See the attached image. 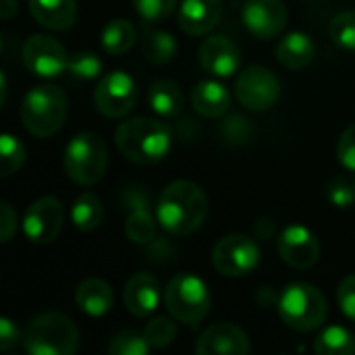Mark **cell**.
I'll return each instance as SVG.
<instances>
[{"mask_svg": "<svg viewBox=\"0 0 355 355\" xmlns=\"http://www.w3.org/2000/svg\"><path fill=\"white\" fill-rule=\"evenodd\" d=\"M208 198L193 181H173L166 185L156 204L158 225L171 235H191L208 218Z\"/></svg>", "mask_w": 355, "mask_h": 355, "instance_id": "cell-1", "label": "cell"}, {"mask_svg": "<svg viewBox=\"0 0 355 355\" xmlns=\"http://www.w3.org/2000/svg\"><path fill=\"white\" fill-rule=\"evenodd\" d=\"M116 150L135 164H156L166 158L173 133L171 127L158 119L135 116L119 125L114 131Z\"/></svg>", "mask_w": 355, "mask_h": 355, "instance_id": "cell-2", "label": "cell"}, {"mask_svg": "<svg viewBox=\"0 0 355 355\" xmlns=\"http://www.w3.org/2000/svg\"><path fill=\"white\" fill-rule=\"evenodd\" d=\"M277 310L281 320L289 329L297 333H312L324 324L329 314V304L322 291L316 289L314 285L291 283L277 297Z\"/></svg>", "mask_w": 355, "mask_h": 355, "instance_id": "cell-3", "label": "cell"}, {"mask_svg": "<svg viewBox=\"0 0 355 355\" xmlns=\"http://www.w3.org/2000/svg\"><path fill=\"white\" fill-rule=\"evenodd\" d=\"M23 345L29 355H73L79 347V331L69 316L46 312L27 324Z\"/></svg>", "mask_w": 355, "mask_h": 355, "instance_id": "cell-4", "label": "cell"}, {"mask_svg": "<svg viewBox=\"0 0 355 355\" xmlns=\"http://www.w3.org/2000/svg\"><path fill=\"white\" fill-rule=\"evenodd\" d=\"M69 112L67 96L56 85H37L21 102L23 127L35 137H50L60 131Z\"/></svg>", "mask_w": 355, "mask_h": 355, "instance_id": "cell-5", "label": "cell"}, {"mask_svg": "<svg viewBox=\"0 0 355 355\" xmlns=\"http://www.w3.org/2000/svg\"><path fill=\"white\" fill-rule=\"evenodd\" d=\"M108 166V148L98 133L83 131L64 148V173L77 185H96Z\"/></svg>", "mask_w": 355, "mask_h": 355, "instance_id": "cell-6", "label": "cell"}, {"mask_svg": "<svg viewBox=\"0 0 355 355\" xmlns=\"http://www.w3.org/2000/svg\"><path fill=\"white\" fill-rule=\"evenodd\" d=\"M164 304L168 314L187 327H198L212 308V295L206 283L189 272L177 275L164 289Z\"/></svg>", "mask_w": 355, "mask_h": 355, "instance_id": "cell-7", "label": "cell"}, {"mask_svg": "<svg viewBox=\"0 0 355 355\" xmlns=\"http://www.w3.org/2000/svg\"><path fill=\"white\" fill-rule=\"evenodd\" d=\"M235 98L252 112L270 110L281 98V81L268 67L252 64L237 75Z\"/></svg>", "mask_w": 355, "mask_h": 355, "instance_id": "cell-8", "label": "cell"}, {"mask_svg": "<svg viewBox=\"0 0 355 355\" xmlns=\"http://www.w3.org/2000/svg\"><path fill=\"white\" fill-rule=\"evenodd\" d=\"M212 264L223 277L229 279L252 275L260 264V248L243 233L225 235L212 250Z\"/></svg>", "mask_w": 355, "mask_h": 355, "instance_id": "cell-9", "label": "cell"}, {"mask_svg": "<svg viewBox=\"0 0 355 355\" xmlns=\"http://www.w3.org/2000/svg\"><path fill=\"white\" fill-rule=\"evenodd\" d=\"M21 58L27 71L44 79L60 77L69 69V54L64 46L52 35L44 33L27 37L21 50Z\"/></svg>", "mask_w": 355, "mask_h": 355, "instance_id": "cell-10", "label": "cell"}, {"mask_svg": "<svg viewBox=\"0 0 355 355\" xmlns=\"http://www.w3.org/2000/svg\"><path fill=\"white\" fill-rule=\"evenodd\" d=\"M135 102H137V85L133 77L127 75L125 71L106 73L94 92L96 108L108 119H121L129 114L135 108Z\"/></svg>", "mask_w": 355, "mask_h": 355, "instance_id": "cell-11", "label": "cell"}, {"mask_svg": "<svg viewBox=\"0 0 355 355\" xmlns=\"http://www.w3.org/2000/svg\"><path fill=\"white\" fill-rule=\"evenodd\" d=\"M64 223V208L58 198L46 196L29 204L23 216V233L35 245H48L58 239Z\"/></svg>", "mask_w": 355, "mask_h": 355, "instance_id": "cell-12", "label": "cell"}, {"mask_svg": "<svg viewBox=\"0 0 355 355\" xmlns=\"http://www.w3.org/2000/svg\"><path fill=\"white\" fill-rule=\"evenodd\" d=\"M279 256L285 264L297 270L312 268L320 258L318 237L304 225H289L279 235Z\"/></svg>", "mask_w": 355, "mask_h": 355, "instance_id": "cell-13", "label": "cell"}, {"mask_svg": "<svg viewBox=\"0 0 355 355\" xmlns=\"http://www.w3.org/2000/svg\"><path fill=\"white\" fill-rule=\"evenodd\" d=\"M243 25L260 40H272L287 25V8L283 0H248L243 6Z\"/></svg>", "mask_w": 355, "mask_h": 355, "instance_id": "cell-14", "label": "cell"}, {"mask_svg": "<svg viewBox=\"0 0 355 355\" xmlns=\"http://www.w3.org/2000/svg\"><path fill=\"white\" fill-rule=\"evenodd\" d=\"M198 58H200V64L206 73L220 77V79H227L233 73H237L239 62H241V54H239L237 44L227 35L206 37L198 50Z\"/></svg>", "mask_w": 355, "mask_h": 355, "instance_id": "cell-15", "label": "cell"}, {"mask_svg": "<svg viewBox=\"0 0 355 355\" xmlns=\"http://www.w3.org/2000/svg\"><path fill=\"white\" fill-rule=\"evenodd\" d=\"M250 349V337L231 322L208 327L196 343L198 355H245Z\"/></svg>", "mask_w": 355, "mask_h": 355, "instance_id": "cell-16", "label": "cell"}, {"mask_svg": "<svg viewBox=\"0 0 355 355\" xmlns=\"http://www.w3.org/2000/svg\"><path fill=\"white\" fill-rule=\"evenodd\" d=\"M123 204L127 208V223H125L127 239L137 243V245L152 243L156 239V223H158V218L152 216L146 193L131 187V189H127L123 193Z\"/></svg>", "mask_w": 355, "mask_h": 355, "instance_id": "cell-17", "label": "cell"}, {"mask_svg": "<svg viewBox=\"0 0 355 355\" xmlns=\"http://www.w3.org/2000/svg\"><path fill=\"white\" fill-rule=\"evenodd\" d=\"M162 300V289L156 277L150 272H137L133 275L125 289H123V302L129 314L135 318H148L156 312Z\"/></svg>", "mask_w": 355, "mask_h": 355, "instance_id": "cell-18", "label": "cell"}, {"mask_svg": "<svg viewBox=\"0 0 355 355\" xmlns=\"http://www.w3.org/2000/svg\"><path fill=\"white\" fill-rule=\"evenodd\" d=\"M223 19V0H183L179 6V27L183 33L200 37L210 33Z\"/></svg>", "mask_w": 355, "mask_h": 355, "instance_id": "cell-19", "label": "cell"}, {"mask_svg": "<svg viewBox=\"0 0 355 355\" xmlns=\"http://www.w3.org/2000/svg\"><path fill=\"white\" fill-rule=\"evenodd\" d=\"M31 17L50 31H67L77 21L75 0H27Z\"/></svg>", "mask_w": 355, "mask_h": 355, "instance_id": "cell-20", "label": "cell"}, {"mask_svg": "<svg viewBox=\"0 0 355 355\" xmlns=\"http://www.w3.org/2000/svg\"><path fill=\"white\" fill-rule=\"evenodd\" d=\"M75 302H77V308L92 316V318H100V316H106L112 306H114V293L110 289V285L102 279H85L77 285V291H75Z\"/></svg>", "mask_w": 355, "mask_h": 355, "instance_id": "cell-21", "label": "cell"}, {"mask_svg": "<svg viewBox=\"0 0 355 355\" xmlns=\"http://www.w3.org/2000/svg\"><path fill=\"white\" fill-rule=\"evenodd\" d=\"M191 106L204 119H218V116L227 114V110L231 106V94L223 83L206 79L193 87Z\"/></svg>", "mask_w": 355, "mask_h": 355, "instance_id": "cell-22", "label": "cell"}, {"mask_svg": "<svg viewBox=\"0 0 355 355\" xmlns=\"http://www.w3.org/2000/svg\"><path fill=\"white\" fill-rule=\"evenodd\" d=\"M314 56H316V46L312 37L304 31L287 33L277 44V60L291 71H300L308 67L314 60Z\"/></svg>", "mask_w": 355, "mask_h": 355, "instance_id": "cell-23", "label": "cell"}, {"mask_svg": "<svg viewBox=\"0 0 355 355\" xmlns=\"http://www.w3.org/2000/svg\"><path fill=\"white\" fill-rule=\"evenodd\" d=\"M148 102H150V106H152V110L156 114H160V116H177L183 110L185 96H183V89L175 81L156 79L150 85Z\"/></svg>", "mask_w": 355, "mask_h": 355, "instance_id": "cell-24", "label": "cell"}, {"mask_svg": "<svg viewBox=\"0 0 355 355\" xmlns=\"http://www.w3.org/2000/svg\"><path fill=\"white\" fill-rule=\"evenodd\" d=\"M102 218H104L102 202L92 191L81 193L75 200V204L71 206V223L75 225L77 231L92 233V231H96L102 225Z\"/></svg>", "mask_w": 355, "mask_h": 355, "instance_id": "cell-25", "label": "cell"}, {"mask_svg": "<svg viewBox=\"0 0 355 355\" xmlns=\"http://www.w3.org/2000/svg\"><path fill=\"white\" fill-rule=\"evenodd\" d=\"M102 48L108 54H125L135 44V27L129 19H112L104 25L100 35Z\"/></svg>", "mask_w": 355, "mask_h": 355, "instance_id": "cell-26", "label": "cell"}, {"mask_svg": "<svg viewBox=\"0 0 355 355\" xmlns=\"http://www.w3.org/2000/svg\"><path fill=\"white\" fill-rule=\"evenodd\" d=\"M144 56L154 64H166L177 54V40L162 29H146L141 42Z\"/></svg>", "mask_w": 355, "mask_h": 355, "instance_id": "cell-27", "label": "cell"}, {"mask_svg": "<svg viewBox=\"0 0 355 355\" xmlns=\"http://www.w3.org/2000/svg\"><path fill=\"white\" fill-rule=\"evenodd\" d=\"M314 352L320 355H354L355 354V337L343 327H329L324 329L316 341Z\"/></svg>", "mask_w": 355, "mask_h": 355, "instance_id": "cell-28", "label": "cell"}, {"mask_svg": "<svg viewBox=\"0 0 355 355\" xmlns=\"http://www.w3.org/2000/svg\"><path fill=\"white\" fill-rule=\"evenodd\" d=\"M0 162H2V168H0L2 177H10L17 171H21L25 162V148L19 141V137L10 133H4L0 137Z\"/></svg>", "mask_w": 355, "mask_h": 355, "instance_id": "cell-29", "label": "cell"}, {"mask_svg": "<svg viewBox=\"0 0 355 355\" xmlns=\"http://www.w3.org/2000/svg\"><path fill=\"white\" fill-rule=\"evenodd\" d=\"M150 352V343L144 333L137 331H121L108 343L110 355H146Z\"/></svg>", "mask_w": 355, "mask_h": 355, "instance_id": "cell-30", "label": "cell"}, {"mask_svg": "<svg viewBox=\"0 0 355 355\" xmlns=\"http://www.w3.org/2000/svg\"><path fill=\"white\" fill-rule=\"evenodd\" d=\"M144 337L148 339L150 347H156V349H162V347H168L175 339H177V324H175V318H166V316H160V318H154L146 324L144 329Z\"/></svg>", "mask_w": 355, "mask_h": 355, "instance_id": "cell-31", "label": "cell"}, {"mask_svg": "<svg viewBox=\"0 0 355 355\" xmlns=\"http://www.w3.org/2000/svg\"><path fill=\"white\" fill-rule=\"evenodd\" d=\"M69 75L81 81L96 79L102 73V60L94 52H77L69 56Z\"/></svg>", "mask_w": 355, "mask_h": 355, "instance_id": "cell-32", "label": "cell"}, {"mask_svg": "<svg viewBox=\"0 0 355 355\" xmlns=\"http://www.w3.org/2000/svg\"><path fill=\"white\" fill-rule=\"evenodd\" d=\"M331 35L337 46L345 50H355V10H343L333 19Z\"/></svg>", "mask_w": 355, "mask_h": 355, "instance_id": "cell-33", "label": "cell"}, {"mask_svg": "<svg viewBox=\"0 0 355 355\" xmlns=\"http://www.w3.org/2000/svg\"><path fill=\"white\" fill-rule=\"evenodd\" d=\"M133 6L146 23H158L175 10L177 0H133Z\"/></svg>", "mask_w": 355, "mask_h": 355, "instance_id": "cell-34", "label": "cell"}, {"mask_svg": "<svg viewBox=\"0 0 355 355\" xmlns=\"http://www.w3.org/2000/svg\"><path fill=\"white\" fill-rule=\"evenodd\" d=\"M329 200L337 208H352L355 204V181L349 177H337L329 185Z\"/></svg>", "mask_w": 355, "mask_h": 355, "instance_id": "cell-35", "label": "cell"}, {"mask_svg": "<svg viewBox=\"0 0 355 355\" xmlns=\"http://www.w3.org/2000/svg\"><path fill=\"white\" fill-rule=\"evenodd\" d=\"M337 158L341 166L355 173V125H349L337 141Z\"/></svg>", "mask_w": 355, "mask_h": 355, "instance_id": "cell-36", "label": "cell"}, {"mask_svg": "<svg viewBox=\"0 0 355 355\" xmlns=\"http://www.w3.org/2000/svg\"><path fill=\"white\" fill-rule=\"evenodd\" d=\"M337 302L345 318L355 322V275L345 277L337 287Z\"/></svg>", "mask_w": 355, "mask_h": 355, "instance_id": "cell-37", "label": "cell"}, {"mask_svg": "<svg viewBox=\"0 0 355 355\" xmlns=\"http://www.w3.org/2000/svg\"><path fill=\"white\" fill-rule=\"evenodd\" d=\"M0 214H2V223H0V241L6 243L12 239V235L17 233V212L12 210V206L8 202L0 204Z\"/></svg>", "mask_w": 355, "mask_h": 355, "instance_id": "cell-38", "label": "cell"}, {"mask_svg": "<svg viewBox=\"0 0 355 355\" xmlns=\"http://www.w3.org/2000/svg\"><path fill=\"white\" fill-rule=\"evenodd\" d=\"M19 341H21L19 327H17L12 320L2 318V320H0V349H2V352H10Z\"/></svg>", "mask_w": 355, "mask_h": 355, "instance_id": "cell-39", "label": "cell"}, {"mask_svg": "<svg viewBox=\"0 0 355 355\" xmlns=\"http://www.w3.org/2000/svg\"><path fill=\"white\" fill-rule=\"evenodd\" d=\"M17 10H19L17 0H0V17H2L4 21L12 19V17L17 15Z\"/></svg>", "mask_w": 355, "mask_h": 355, "instance_id": "cell-40", "label": "cell"}, {"mask_svg": "<svg viewBox=\"0 0 355 355\" xmlns=\"http://www.w3.org/2000/svg\"><path fill=\"white\" fill-rule=\"evenodd\" d=\"M0 79H2V104H4V102H6V92H8V89H6V75L2 73Z\"/></svg>", "mask_w": 355, "mask_h": 355, "instance_id": "cell-41", "label": "cell"}]
</instances>
